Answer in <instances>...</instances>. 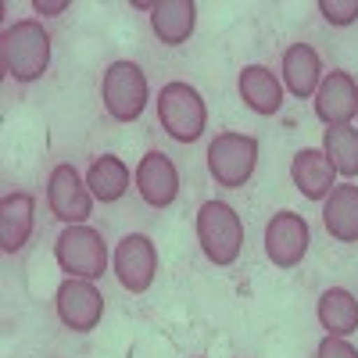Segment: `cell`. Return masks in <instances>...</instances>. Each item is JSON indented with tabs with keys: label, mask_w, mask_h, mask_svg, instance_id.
I'll return each instance as SVG.
<instances>
[{
	"label": "cell",
	"mask_w": 358,
	"mask_h": 358,
	"mask_svg": "<svg viewBox=\"0 0 358 358\" xmlns=\"http://www.w3.org/2000/svg\"><path fill=\"white\" fill-rule=\"evenodd\" d=\"M0 65L4 76L15 83H36L50 69V33L43 22L36 18H22L4 29L0 36Z\"/></svg>",
	"instance_id": "obj_1"
},
{
	"label": "cell",
	"mask_w": 358,
	"mask_h": 358,
	"mask_svg": "<svg viewBox=\"0 0 358 358\" xmlns=\"http://www.w3.org/2000/svg\"><path fill=\"white\" fill-rule=\"evenodd\" d=\"M197 244L212 265H233L244 251V222L226 201H204L197 208Z\"/></svg>",
	"instance_id": "obj_2"
},
{
	"label": "cell",
	"mask_w": 358,
	"mask_h": 358,
	"mask_svg": "<svg viewBox=\"0 0 358 358\" xmlns=\"http://www.w3.org/2000/svg\"><path fill=\"white\" fill-rule=\"evenodd\" d=\"M158 122L172 140L197 143L208 129V108H204V97L197 94V86L179 83V79L165 83L158 90Z\"/></svg>",
	"instance_id": "obj_3"
},
{
	"label": "cell",
	"mask_w": 358,
	"mask_h": 358,
	"mask_svg": "<svg viewBox=\"0 0 358 358\" xmlns=\"http://www.w3.org/2000/svg\"><path fill=\"white\" fill-rule=\"evenodd\" d=\"M101 101L115 122H136L151 104V86L136 62H111L101 79Z\"/></svg>",
	"instance_id": "obj_4"
},
{
	"label": "cell",
	"mask_w": 358,
	"mask_h": 358,
	"mask_svg": "<svg viewBox=\"0 0 358 358\" xmlns=\"http://www.w3.org/2000/svg\"><path fill=\"white\" fill-rule=\"evenodd\" d=\"M54 258L69 280H101L108 268V244L94 226H65L54 241Z\"/></svg>",
	"instance_id": "obj_5"
},
{
	"label": "cell",
	"mask_w": 358,
	"mask_h": 358,
	"mask_svg": "<svg viewBox=\"0 0 358 358\" xmlns=\"http://www.w3.org/2000/svg\"><path fill=\"white\" fill-rule=\"evenodd\" d=\"M258 169V140L248 133H219L208 143V176L215 187L241 190Z\"/></svg>",
	"instance_id": "obj_6"
},
{
	"label": "cell",
	"mask_w": 358,
	"mask_h": 358,
	"mask_svg": "<svg viewBox=\"0 0 358 358\" xmlns=\"http://www.w3.org/2000/svg\"><path fill=\"white\" fill-rule=\"evenodd\" d=\"M94 194H90L86 179L76 172V165L62 162L50 169V179H47V208L57 222L65 226H83L90 215H94Z\"/></svg>",
	"instance_id": "obj_7"
},
{
	"label": "cell",
	"mask_w": 358,
	"mask_h": 358,
	"mask_svg": "<svg viewBox=\"0 0 358 358\" xmlns=\"http://www.w3.org/2000/svg\"><path fill=\"white\" fill-rule=\"evenodd\" d=\"M115 276L129 294H143L151 290L155 276H158V248L147 233H126L115 248Z\"/></svg>",
	"instance_id": "obj_8"
},
{
	"label": "cell",
	"mask_w": 358,
	"mask_h": 358,
	"mask_svg": "<svg viewBox=\"0 0 358 358\" xmlns=\"http://www.w3.org/2000/svg\"><path fill=\"white\" fill-rule=\"evenodd\" d=\"M308 244H312V229L305 215L290 212V208H283V212H276L265 222V255L276 268L301 265V258L308 255Z\"/></svg>",
	"instance_id": "obj_9"
},
{
	"label": "cell",
	"mask_w": 358,
	"mask_h": 358,
	"mask_svg": "<svg viewBox=\"0 0 358 358\" xmlns=\"http://www.w3.org/2000/svg\"><path fill=\"white\" fill-rule=\"evenodd\" d=\"M57 319H62L72 334H90L101 326L104 315V294L94 287V280H65L54 294Z\"/></svg>",
	"instance_id": "obj_10"
},
{
	"label": "cell",
	"mask_w": 358,
	"mask_h": 358,
	"mask_svg": "<svg viewBox=\"0 0 358 358\" xmlns=\"http://www.w3.org/2000/svg\"><path fill=\"white\" fill-rule=\"evenodd\" d=\"M315 118L330 129V126H351V118H358V83L351 72L334 69L330 76H322L315 90Z\"/></svg>",
	"instance_id": "obj_11"
},
{
	"label": "cell",
	"mask_w": 358,
	"mask_h": 358,
	"mask_svg": "<svg viewBox=\"0 0 358 358\" xmlns=\"http://www.w3.org/2000/svg\"><path fill=\"white\" fill-rule=\"evenodd\" d=\"M133 183L143 204L151 208H169L179 197V169L165 151H147L133 172Z\"/></svg>",
	"instance_id": "obj_12"
},
{
	"label": "cell",
	"mask_w": 358,
	"mask_h": 358,
	"mask_svg": "<svg viewBox=\"0 0 358 358\" xmlns=\"http://www.w3.org/2000/svg\"><path fill=\"white\" fill-rule=\"evenodd\" d=\"M33 226H36V197L25 190L4 194V201H0V251L4 255L22 251L33 236Z\"/></svg>",
	"instance_id": "obj_13"
},
{
	"label": "cell",
	"mask_w": 358,
	"mask_h": 358,
	"mask_svg": "<svg viewBox=\"0 0 358 358\" xmlns=\"http://www.w3.org/2000/svg\"><path fill=\"white\" fill-rule=\"evenodd\" d=\"M280 72H283V86L297 101H308L315 97V90L322 83V57L312 43H290L283 50V62H280Z\"/></svg>",
	"instance_id": "obj_14"
},
{
	"label": "cell",
	"mask_w": 358,
	"mask_h": 358,
	"mask_svg": "<svg viewBox=\"0 0 358 358\" xmlns=\"http://www.w3.org/2000/svg\"><path fill=\"white\" fill-rule=\"evenodd\" d=\"M290 179L308 201H326L337 187V169L322 155V147H301L290 162Z\"/></svg>",
	"instance_id": "obj_15"
},
{
	"label": "cell",
	"mask_w": 358,
	"mask_h": 358,
	"mask_svg": "<svg viewBox=\"0 0 358 358\" xmlns=\"http://www.w3.org/2000/svg\"><path fill=\"white\" fill-rule=\"evenodd\" d=\"M322 226L337 244H358V187L341 183L322 201Z\"/></svg>",
	"instance_id": "obj_16"
},
{
	"label": "cell",
	"mask_w": 358,
	"mask_h": 358,
	"mask_svg": "<svg viewBox=\"0 0 358 358\" xmlns=\"http://www.w3.org/2000/svg\"><path fill=\"white\" fill-rule=\"evenodd\" d=\"M197 25V4L194 0H158L151 8V29L158 43L165 47H183L194 36Z\"/></svg>",
	"instance_id": "obj_17"
},
{
	"label": "cell",
	"mask_w": 358,
	"mask_h": 358,
	"mask_svg": "<svg viewBox=\"0 0 358 358\" xmlns=\"http://www.w3.org/2000/svg\"><path fill=\"white\" fill-rule=\"evenodd\" d=\"M236 90H241V101L255 115H276L283 108V83L265 65H244L241 79H236Z\"/></svg>",
	"instance_id": "obj_18"
},
{
	"label": "cell",
	"mask_w": 358,
	"mask_h": 358,
	"mask_svg": "<svg viewBox=\"0 0 358 358\" xmlns=\"http://www.w3.org/2000/svg\"><path fill=\"white\" fill-rule=\"evenodd\" d=\"M319 326L326 330V337H351L358 330V297L344 287H330L319 305H315Z\"/></svg>",
	"instance_id": "obj_19"
},
{
	"label": "cell",
	"mask_w": 358,
	"mask_h": 358,
	"mask_svg": "<svg viewBox=\"0 0 358 358\" xmlns=\"http://www.w3.org/2000/svg\"><path fill=\"white\" fill-rule=\"evenodd\" d=\"M86 187L101 204L122 201L126 190H129V165L115 155H97L86 169Z\"/></svg>",
	"instance_id": "obj_20"
},
{
	"label": "cell",
	"mask_w": 358,
	"mask_h": 358,
	"mask_svg": "<svg viewBox=\"0 0 358 358\" xmlns=\"http://www.w3.org/2000/svg\"><path fill=\"white\" fill-rule=\"evenodd\" d=\"M322 155L330 158L337 176L355 179L358 176V129L355 126H330V129H322Z\"/></svg>",
	"instance_id": "obj_21"
},
{
	"label": "cell",
	"mask_w": 358,
	"mask_h": 358,
	"mask_svg": "<svg viewBox=\"0 0 358 358\" xmlns=\"http://www.w3.org/2000/svg\"><path fill=\"white\" fill-rule=\"evenodd\" d=\"M319 15L337 29L355 25L358 22V0H319Z\"/></svg>",
	"instance_id": "obj_22"
},
{
	"label": "cell",
	"mask_w": 358,
	"mask_h": 358,
	"mask_svg": "<svg viewBox=\"0 0 358 358\" xmlns=\"http://www.w3.org/2000/svg\"><path fill=\"white\" fill-rule=\"evenodd\" d=\"M315 358H358V348L348 337H322L315 348Z\"/></svg>",
	"instance_id": "obj_23"
},
{
	"label": "cell",
	"mask_w": 358,
	"mask_h": 358,
	"mask_svg": "<svg viewBox=\"0 0 358 358\" xmlns=\"http://www.w3.org/2000/svg\"><path fill=\"white\" fill-rule=\"evenodd\" d=\"M33 11L43 15V18H57L69 11V0H33Z\"/></svg>",
	"instance_id": "obj_24"
}]
</instances>
